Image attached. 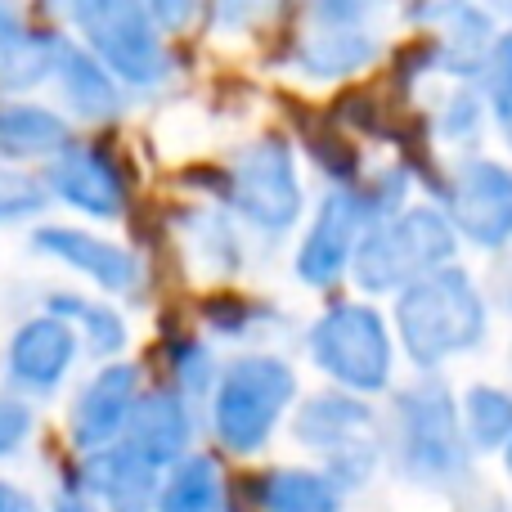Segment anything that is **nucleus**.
I'll return each mask as SVG.
<instances>
[{
	"instance_id": "1",
	"label": "nucleus",
	"mask_w": 512,
	"mask_h": 512,
	"mask_svg": "<svg viewBox=\"0 0 512 512\" xmlns=\"http://www.w3.org/2000/svg\"><path fill=\"white\" fill-rule=\"evenodd\" d=\"M387 445L396 477L418 490L454 495L472 477V445L463 432L459 396L441 373H418L391 396Z\"/></svg>"
},
{
	"instance_id": "2",
	"label": "nucleus",
	"mask_w": 512,
	"mask_h": 512,
	"mask_svg": "<svg viewBox=\"0 0 512 512\" xmlns=\"http://www.w3.org/2000/svg\"><path fill=\"white\" fill-rule=\"evenodd\" d=\"M391 328L418 373H441L450 360L472 355L490 337V306L481 283L450 261L396 292Z\"/></svg>"
},
{
	"instance_id": "3",
	"label": "nucleus",
	"mask_w": 512,
	"mask_h": 512,
	"mask_svg": "<svg viewBox=\"0 0 512 512\" xmlns=\"http://www.w3.org/2000/svg\"><path fill=\"white\" fill-rule=\"evenodd\" d=\"M212 436L225 454H261L297 400V369L274 351H248L221 369L212 387Z\"/></svg>"
},
{
	"instance_id": "4",
	"label": "nucleus",
	"mask_w": 512,
	"mask_h": 512,
	"mask_svg": "<svg viewBox=\"0 0 512 512\" xmlns=\"http://www.w3.org/2000/svg\"><path fill=\"white\" fill-rule=\"evenodd\" d=\"M459 256V230L441 207H400L360 234L351 279L369 297H396L414 279L441 270Z\"/></svg>"
},
{
	"instance_id": "5",
	"label": "nucleus",
	"mask_w": 512,
	"mask_h": 512,
	"mask_svg": "<svg viewBox=\"0 0 512 512\" xmlns=\"http://www.w3.org/2000/svg\"><path fill=\"white\" fill-rule=\"evenodd\" d=\"M306 355L333 387L382 396L396 382V328L373 301H333L306 328Z\"/></svg>"
},
{
	"instance_id": "6",
	"label": "nucleus",
	"mask_w": 512,
	"mask_h": 512,
	"mask_svg": "<svg viewBox=\"0 0 512 512\" xmlns=\"http://www.w3.org/2000/svg\"><path fill=\"white\" fill-rule=\"evenodd\" d=\"M45 5L68 18L86 36L90 54L126 86H158L171 72L144 0H45Z\"/></svg>"
},
{
	"instance_id": "7",
	"label": "nucleus",
	"mask_w": 512,
	"mask_h": 512,
	"mask_svg": "<svg viewBox=\"0 0 512 512\" xmlns=\"http://www.w3.org/2000/svg\"><path fill=\"white\" fill-rule=\"evenodd\" d=\"M230 203L265 239H283L301 221V176L292 144L279 135L252 140L230 167Z\"/></svg>"
},
{
	"instance_id": "8",
	"label": "nucleus",
	"mask_w": 512,
	"mask_h": 512,
	"mask_svg": "<svg viewBox=\"0 0 512 512\" xmlns=\"http://www.w3.org/2000/svg\"><path fill=\"white\" fill-rule=\"evenodd\" d=\"M81 351H86V346H81L77 328H72L68 319L41 310V315L23 319V324L9 333V342H5V382L27 400H50L54 391L72 378Z\"/></svg>"
},
{
	"instance_id": "9",
	"label": "nucleus",
	"mask_w": 512,
	"mask_h": 512,
	"mask_svg": "<svg viewBox=\"0 0 512 512\" xmlns=\"http://www.w3.org/2000/svg\"><path fill=\"white\" fill-rule=\"evenodd\" d=\"M445 216L459 239L481 252H499L512 243V171L495 158H468L450 176Z\"/></svg>"
},
{
	"instance_id": "10",
	"label": "nucleus",
	"mask_w": 512,
	"mask_h": 512,
	"mask_svg": "<svg viewBox=\"0 0 512 512\" xmlns=\"http://www.w3.org/2000/svg\"><path fill=\"white\" fill-rule=\"evenodd\" d=\"M144 382H140V364L131 360H104L86 382L77 387L68 405V441L77 454L104 450L117 445L131 423V409L140 400Z\"/></svg>"
},
{
	"instance_id": "11",
	"label": "nucleus",
	"mask_w": 512,
	"mask_h": 512,
	"mask_svg": "<svg viewBox=\"0 0 512 512\" xmlns=\"http://www.w3.org/2000/svg\"><path fill=\"white\" fill-rule=\"evenodd\" d=\"M373 225L369 207H364V194L360 189H333V194H324V203H319L315 221H310L306 239H301L297 248V261H292V270H297V279L306 283V288H333L342 274H351V256H355V243H360V234Z\"/></svg>"
},
{
	"instance_id": "12",
	"label": "nucleus",
	"mask_w": 512,
	"mask_h": 512,
	"mask_svg": "<svg viewBox=\"0 0 512 512\" xmlns=\"http://www.w3.org/2000/svg\"><path fill=\"white\" fill-rule=\"evenodd\" d=\"M32 252L59 261L63 270L90 279L108 297H135L144 288V261L113 239H99L77 225H41L32 230Z\"/></svg>"
},
{
	"instance_id": "13",
	"label": "nucleus",
	"mask_w": 512,
	"mask_h": 512,
	"mask_svg": "<svg viewBox=\"0 0 512 512\" xmlns=\"http://www.w3.org/2000/svg\"><path fill=\"white\" fill-rule=\"evenodd\" d=\"M45 189L72 212L95 216V221H122L126 216V176L104 149L90 144H68L63 153L50 158L45 171Z\"/></svg>"
},
{
	"instance_id": "14",
	"label": "nucleus",
	"mask_w": 512,
	"mask_h": 512,
	"mask_svg": "<svg viewBox=\"0 0 512 512\" xmlns=\"http://www.w3.org/2000/svg\"><path fill=\"white\" fill-rule=\"evenodd\" d=\"M122 441L131 445L140 459H149L158 472H167L171 463L194 454V400L180 396L176 387L140 391Z\"/></svg>"
},
{
	"instance_id": "15",
	"label": "nucleus",
	"mask_w": 512,
	"mask_h": 512,
	"mask_svg": "<svg viewBox=\"0 0 512 512\" xmlns=\"http://www.w3.org/2000/svg\"><path fill=\"white\" fill-rule=\"evenodd\" d=\"M81 486L104 504V512H153L158 508L162 472L131 450L126 441L81 454Z\"/></svg>"
},
{
	"instance_id": "16",
	"label": "nucleus",
	"mask_w": 512,
	"mask_h": 512,
	"mask_svg": "<svg viewBox=\"0 0 512 512\" xmlns=\"http://www.w3.org/2000/svg\"><path fill=\"white\" fill-rule=\"evenodd\" d=\"M292 441L324 463L351 445L373 441V409L355 391H319V396L301 400V409L292 414Z\"/></svg>"
},
{
	"instance_id": "17",
	"label": "nucleus",
	"mask_w": 512,
	"mask_h": 512,
	"mask_svg": "<svg viewBox=\"0 0 512 512\" xmlns=\"http://www.w3.org/2000/svg\"><path fill=\"white\" fill-rule=\"evenodd\" d=\"M63 36L32 32L18 0H0V86L5 90H32L54 77Z\"/></svg>"
},
{
	"instance_id": "18",
	"label": "nucleus",
	"mask_w": 512,
	"mask_h": 512,
	"mask_svg": "<svg viewBox=\"0 0 512 512\" xmlns=\"http://www.w3.org/2000/svg\"><path fill=\"white\" fill-rule=\"evenodd\" d=\"M54 81H59L63 104L77 117H86V122H104V117H113L122 108L117 77L90 50H77L72 41H63L59 63H54Z\"/></svg>"
},
{
	"instance_id": "19",
	"label": "nucleus",
	"mask_w": 512,
	"mask_h": 512,
	"mask_svg": "<svg viewBox=\"0 0 512 512\" xmlns=\"http://www.w3.org/2000/svg\"><path fill=\"white\" fill-rule=\"evenodd\" d=\"M378 32L369 27H310L297 50V68L315 81H337L378 59Z\"/></svg>"
},
{
	"instance_id": "20",
	"label": "nucleus",
	"mask_w": 512,
	"mask_h": 512,
	"mask_svg": "<svg viewBox=\"0 0 512 512\" xmlns=\"http://www.w3.org/2000/svg\"><path fill=\"white\" fill-rule=\"evenodd\" d=\"M256 512H342V486L324 468H270L252 481Z\"/></svg>"
},
{
	"instance_id": "21",
	"label": "nucleus",
	"mask_w": 512,
	"mask_h": 512,
	"mask_svg": "<svg viewBox=\"0 0 512 512\" xmlns=\"http://www.w3.org/2000/svg\"><path fill=\"white\" fill-rule=\"evenodd\" d=\"M41 310L68 319V324L81 333V346H86L90 355H99V360H113V355H122L126 342H131V328H126L122 310H117L113 301H95V297H81V292L54 288V292H45Z\"/></svg>"
},
{
	"instance_id": "22",
	"label": "nucleus",
	"mask_w": 512,
	"mask_h": 512,
	"mask_svg": "<svg viewBox=\"0 0 512 512\" xmlns=\"http://www.w3.org/2000/svg\"><path fill=\"white\" fill-rule=\"evenodd\" d=\"M72 144V131L54 108L41 104H0V158L32 162L54 158Z\"/></svg>"
},
{
	"instance_id": "23",
	"label": "nucleus",
	"mask_w": 512,
	"mask_h": 512,
	"mask_svg": "<svg viewBox=\"0 0 512 512\" xmlns=\"http://www.w3.org/2000/svg\"><path fill=\"white\" fill-rule=\"evenodd\" d=\"M225 508V472L212 454H185L162 472L158 508L153 512H221Z\"/></svg>"
},
{
	"instance_id": "24",
	"label": "nucleus",
	"mask_w": 512,
	"mask_h": 512,
	"mask_svg": "<svg viewBox=\"0 0 512 512\" xmlns=\"http://www.w3.org/2000/svg\"><path fill=\"white\" fill-rule=\"evenodd\" d=\"M180 243L207 279H230L243 270V239L221 212H189L180 221Z\"/></svg>"
},
{
	"instance_id": "25",
	"label": "nucleus",
	"mask_w": 512,
	"mask_h": 512,
	"mask_svg": "<svg viewBox=\"0 0 512 512\" xmlns=\"http://www.w3.org/2000/svg\"><path fill=\"white\" fill-rule=\"evenodd\" d=\"M463 432H468L472 454H499L512 436V391L495 382H472L459 396Z\"/></svg>"
},
{
	"instance_id": "26",
	"label": "nucleus",
	"mask_w": 512,
	"mask_h": 512,
	"mask_svg": "<svg viewBox=\"0 0 512 512\" xmlns=\"http://www.w3.org/2000/svg\"><path fill=\"white\" fill-rule=\"evenodd\" d=\"M162 360H167L171 387H176L180 396H189V400L212 396L216 378H221L216 351H212V342H203V337H189V333L167 337V346H162Z\"/></svg>"
},
{
	"instance_id": "27",
	"label": "nucleus",
	"mask_w": 512,
	"mask_h": 512,
	"mask_svg": "<svg viewBox=\"0 0 512 512\" xmlns=\"http://www.w3.org/2000/svg\"><path fill=\"white\" fill-rule=\"evenodd\" d=\"M490 50H495L490 18L472 5H454V14L445 18V63H450V72L468 77V72L490 68Z\"/></svg>"
},
{
	"instance_id": "28",
	"label": "nucleus",
	"mask_w": 512,
	"mask_h": 512,
	"mask_svg": "<svg viewBox=\"0 0 512 512\" xmlns=\"http://www.w3.org/2000/svg\"><path fill=\"white\" fill-rule=\"evenodd\" d=\"M274 319H279V310L261 306V301H248V297H216L203 306L207 333L221 337V342H248L252 333H261Z\"/></svg>"
},
{
	"instance_id": "29",
	"label": "nucleus",
	"mask_w": 512,
	"mask_h": 512,
	"mask_svg": "<svg viewBox=\"0 0 512 512\" xmlns=\"http://www.w3.org/2000/svg\"><path fill=\"white\" fill-rule=\"evenodd\" d=\"M36 432V409L18 391H0V463L18 459Z\"/></svg>"
},
{
	"instance_id": "30",
	"label": "nucleus",
	"mask_w": 512,
	"mask_h": 512,
	"mask_svg": "<svg viewBox=\"0 0 512 512\" xmlns=\"http://www.w3.org/2000/svg\"><path fill=\"white\" fill-rule=\"evenodd\" d=\"M45 198H50V189L41 180L0 167V221H27L45 207Z\"/></svg>"
},
{
	"instance_id": "31",
	"label": "nucleus",
	"mask_w": 512,
	"mask_h": 512,
	"mask_svg": "<svg viewBox=\"0 0 512 512\" xmlns=\"http://www.w3.org/2000/svg\"><path fill=\"white\" fill-rule=\"evenodd\" d=\"M382 0H310L315 27H364Z\"/></svg>"
},
{
	"instance_id": "32",
	"label": "nucleus",
	"mask_w": 512,
	"mask_h": 512,
	"mask_svg": "<svg viewBox=\"0 0 512 512\" xmlns=\"http://www.w3.org/2000/svg\"><path fill=\"white\" fill-rule=\"evenodd\" d=\"M441 131H445V140H454V144L477 140V131H481V99L468 95V90H463V95H454L450 104H445Z\"/></svg>"
},
{
	"instance_id": "33",
	"label": "nucleus",
	"mask_w": 512,
	"mask_h": 512,
	"mask_svg": "<svg viewBox=\"0 0 512 512\" xmlns=\"http://www.w3.org/2000/svg\"><path fill=\"white\" fill-rule=\"evenodd\" d=\"M283 0H216V27L225 32H243V27H256L279 9Z\"/></svg>"
},
{
	"instance_id": "34",
	"label": "nucleus",
	"mask_w": 512,
	"mask_h": 512,
	"mask_svg": "<svg viewBox=\"0 0 512 512\" xmlns=\"http://www.w3.org/2000/svg\"><path fill=\"white\" fill-rule=\"evenodd\" d=\"M144 9H149L153 27H162V32H185L198 14V0H144Z\"/></svg>"
},
{
	"instance_id": "35",
	"label": "nucleus",
	"mask_w": 512,
	"mask_h": 512,
	"mask_svg": "<svg viewBox=\"0 0 512 512\" xmlns=\"http://www.w3.org/2000/svg\"><path fill=\"white\" fill-rule=\"evenodd\" d=\"M45 512H104V504H99V499L81 486V477H68L63 486H54Z\"/></svg>"
},
{
	"instance_id": "36",
	"label": "nucleus",
	"mask_w": 512,
	"mask_h": 512,
	"mask_svg": "<svg viewBox=\"0 0 512 512\" xmlns=\"http://www.w3.org/2000/svg\"><path fill=\"white\" fill-rule=\"evenodd\" d=\"M490 68H495V86L512 90V32L504 41H495V50H490Z\"/></svg>"
},
{
	"instance_id": "37",
	"label": "nucleus",
	"mask_w": 512,
	"mask_h": 512,
	"mask_svg": "<svg viewBox=\"0 0 512 512\" xmlns=\"http://www.w3.org/2000/svg\"><path fill=\"white\" fill-rule=\"evenodd\" d=\"M0 512H41L32 495H27L23 486H14V481H0Z\"/></svg>"
},
{
	"instance_id": "38",
	"label": "nucleus",
	"mask_w": 512,
	"mask_h": 512,
	"mask_svg": "<svg viewBox=\"0 0 512 512\" xmlns=\"http://www.w3.org/2000/svg\"><path fill=\"white\" fill-rule=\"evenodd\" d=\"M495 122H499V135H504L512 149V90H504V86H495Z\"/></svg>"
},
{
	"instance_id": "39",
	"label": "nucleus",
	"mask_w": 512,
	"mask_h": 512,
	"mask_svg": "<svg viewBox=\"0 0 512 512\" xmlns=\"http://www.w3.org/2000/svg\"><path fill=\"white\" fill-rule=\"evenodd\" d=\"M499 454H504V472H508V481H512V436H508V445Z\"/></svg>"
},
{
	"instance_id": "40",
	"label": "nucleus",
	"mask_w": 512,
	"mask_h": 512,
	"mask_svg": "<svg viewBox=\"0 0 512 512\" xmlns=\"http://www.w3.org/2000/svg\"><path fill=\"white\" fill-rule=\"evenodd\" d=\"M495 5H499V9H512V0H495Z\"/></svg>"
},
{
	"instance_id": "41",
	"label": "nucleus",
	"mask_w": 512,
	"mask_h": 512,
	"mask_svg": "<svg viewBox=\"0 0 512 512\" xmlns=\"http://www.w3.org/2000/svg\"><path fill=\"white\" fill-rule=\"evenodd\" d=\"M221 512H239V508H230V504H225V508H221Z\"/></svg>"
},
{
	"instance_id": "42",
	"label": "nucleus",
	"mask_w": 512,
	"mask_h": 512,
	"mask_svg": "<svg viewBox=\"0 0 512 512\" xmlns=\"http://www.w3.org/2000/svg\"><path fill=\"white\" fill-rule=\"evenodd\" d=\"M508 306H512V288H508Z\"/></svg>"
}]
</instances>
